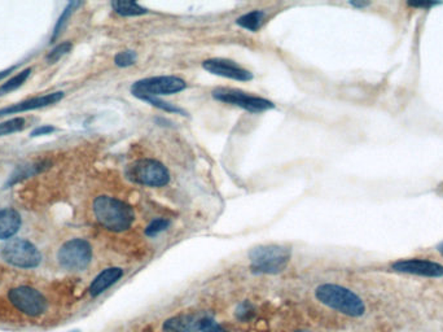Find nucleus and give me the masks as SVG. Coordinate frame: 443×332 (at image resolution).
<instances>
[{
  "label": "nucleus",
  "instance_id": "28",
  "mask_svg": "<svg viewBox=\"0 0 443 332\" xmlns=\"http://www.w3.org/2000/svg\"><path fill=\"white\" fill-rule=\"evenodd\" d=\"M350 4L356 8H366L371 3H368V1H350Z\"/></svg>",
  "mask_w": 443,
  "mask_h": 332
},
{
  "label": "nucleus",
  "instance_id": "21",
  "mask_svg": "<svg viewBox=\"0 0 443 332\" xmlns=\"http://www.w3.org/2000/svg\"><path fill=\"white\" fill-rule=\"evenodd\" d=\"M72 47H73V46H72L70 42H64V43L58 44V47H55V49H52L49 55H47V58H46L47 63H49V64L56 63V61L61 59L62 56H65L67 53H69Z\"/></svg>",
  "mask_w": 443,
  "mask_h": 332
},
{
  "label": "nucleus",
  "instance_id": "26",
  "mask_svg": "<svg viewBox=\"0 0 443 332\" xmlns=\"http://www.w3.org/2000/svg\"><path fill=\"white\" fill-rule=\"evenodd\" d=\"M55 131V127L49 126V125H44V126L37 127L35 130H33V133L30 134V137L35 138L40 137V135H47Z\"/></svg>",
  "mask_w": 443,
  "mask_h": 332
},
{
  "label": "nucleus",
  "instance_id": "12",
  "mask_svg": "<svg viewBox=\"0 0 443 332\" xmlns=\"http://www.w3.org/2000/svg\"><path fill=\"white\" fill-rule=\"evenodd\" d=\"M62 98H64V92L58 91V92H53V94H47L44 97L29 99V100L17 103L12 107L1 108L0 117L7 116V115H13V113H21V112H26V110L39 109V108L49 107L52 104H56Z\"/></svg>",
  "mask_w": 443,
  "mask_h": 332
},
{
  "label": "nucleus",
  "instance_id": "23",
  "mask_svg": "<svg viewBox=\"0 0 443 332\" xmlns=\"http://www.w3.org/2000/svg\"><path fill=\"white\" fill-rule=\"evenodd\" d=\"M136 52L134 51H124V52H119L117 53L116 58H115V63H116L117 67H121V68H126V67H130L133 65L136 61Z\"/></svg>",
  "mask_w": 443,
  "mask_h": 332
},
{
  "label": "nucleus",
  "instance_id": "18",
  "mask_svg": "<svg viewBox=\"0 0 443 332\" xmlns=\"http://www.w3.org/2000/svg\"><path fill=\"white\" fill-rule=\"evenodd\" d=\"M30 73H31V69H25V70H22L21 73H19L17 76H15L13 78H10V81H7L6 83H3V85L0 86V95L10 94L12 91H15V90L21 88V86L26 82V79L29 78Z\"/></svg>",
  "mask_w": 443,
  "mask_h": 332
},
{
  "label": "nucleus",
  "instance_id": "24",
  "mask_svg": "<svg viewBox=\"0 0 443 332\" xmlns=\"http://www.w3.org/2000/svg\"><path fill=\"white\" fill-rule=\"evenodd\" d=\"M144 101L149 103V104H152L153 107L164 109V110H166V112H170V113H184L182 108L175 107L173 104H170V103H167V101H164V100H161L160 98L145 99Z\"/></svg>",
  "mask_w": 443,
  "mask_h": 332
},
{
  "label": "nucleus",
  "instance_id": "31",
  "mask_svg": "<svg viewBox=\"0 0 443 332\" xmlns=\"http://www.w3.org/2000/svg\"><path fill=\"white\" fill-rule=\"evenodd\" d=\"M297 332H308V331H297Z\"/></svg>",
  "mask_w": 443,
  "mask_h": 332
},
{
  "label": "nucleus",
  "instance_id": "20",
  "mask_svg": "<svg viewBox=\"0 0 443 332\" xmlns=\"http://www.w3.org/2000/svg\"><path fill=\"white\" fill-rule=\"evenodd\" d=\"M24 127H25V119L21 117L12 118L6 122H1L0 124V137L21 131Z\"/></svg>",
  "mask_w": 443,
  "mask_h": 332
},
{
  "label": "nucleus",
  "instance_id": "11",
  "mask_svg": "<svg viewBox=\"0 0 443 332\" xmlns=\"http://www.w3.org/2000/svg\"><path fill=\"white\" fill-rule=\"evenodd\" d=\"M393 270L398 273L414 274L426 278H441L443 276L442 265L428 260H401L393 264Z\"/></svg>",
  "mask_w": 443,
  "mask_h": 332
},
{
  "label": "nucleus",
  "instance_id": "5",
  "mask_svg": "<svg viewBox=\"0 0 443 332\" xmlns=\"http://www.w3.org/2000/svg\"><path fill=\"white\" fill-rule=\"evenodd\" d=\"M185 88L187 83L184 79L175 76H161L137 81L131 86V94L140 100H145L162 95H173L183 91Z\"/></svg>",
  "mask_w": 443,
  "mask_h": 332
},
{
  "label": "nucleus",
  "instance_id": "13",
  "mask_svg": "<svg viewBox=\"0 0 443 332\" xmlns=\"http://www.w3.org/2000/svg\"><path fill=\"white\" fill-rule=\"evenodd\" d=\"M21 215L15 209H0V240H7L19 233Z\"/></svg>",
  "mask_w": 443,
  "mask_h": 332
},
{
  "label": "nucleus",
  "instance_id": "25",
  "mask_svg": "<svg viewBox=\"0 0 443 332\" xmlns=\"http://www.w3.org/2000/svg\"><path fill=\"white\" fill-rule=\"evenodd\" d=\"M199 330H201L203 332H227L210 318H201Z\"/></svg>",
  "mask_w": 443,
  "mask_h": 332
},
{
  "label": "nucleus",
  "instance_id": "14",
  "mask_svg": "<svg viewBox=\"0 0 443 332\" xmlns=\"http://www.w3.org/2000/svg\"><path fill=\"white\" fill-rule=\"evenodd\" d=\"M122 275H124V272L119 267H110V269L104 270L103 273L99 274L90 287L91 296L95 297V296H99L100 293L104 292L110 285L118 282Z\"/></svg>",
  "mask_w": 443,
  "mask_h": 332
},
{
  "label": "nucleus",
  "instance_id": "4",
  "mask_svg": "<svg viewBox=\"0 0 443 332\" xmlns=\"http://www.w3.org/2000/svg\"><path fill=\"white\" fill-rule=\"evenodd\" d=\"M127 178L136 185L164 187L170 182V173L166 166L152 158H143L133 163L126 170Z\"/></svg>",
  "mask_w": 443,
  "mask_h": 332
},
{
  "label": "nucleus",
  "instance_id": "30",
  "mask_svg": "<svg viewBox=\"0 0 443 332\" xmlns=\"http://www.w3.org/2000/svg\"><path fill=\"white\" fill-rule=\"evenodd\" d=\"M437 249H438V252H440V254H442L443 257V242H441V243L438 244V247H437Z\"/></svg>",
  "mask_w": 443,
  "mask_h": 332
},
{
  "label": "nucleus",
  "instance_id": "10",
  "mask_svg": "<svg viewBox=\"0 0 443 332\" xmlns=\"http://www.w3.org/2000/svg\"><path fill=\"white\" fill-rule=\"evenodd\" d=\"M203 68L214 76H219L224 78L235 79L246 82L253 79V74L249 70L241 68L236 63L226 59H209L203 63Z\"/></svg>",
  "mask_w": 443,
  "mask_h": 332
},
{
  "label": "nucleus",
  "instance_id": "29",
  "mask_svg": "<svg viewBox=\"0 0 443 332\" xmlns=\"http://www.w3.org/2000/svg\"><path fill=\"white\" fill-rule=\"evenodd\" d=\"M15 70V67H12V68L7 69V70H4V72H0V81L4 78V77H7L10 73H12Z\"/></svg>",
  "mask_w": 443,
  "mask_h": 332
},
{
  "label": "nucleus",
  "instance_id": "22",
  "mask_svg": "<svg viewBox=\"0 0 443 332\" xmlns=\"http://www.w3.org/2000/svg\"><path fill=\"white\" fill-rule=\"evenodd\" d=\"M170 226V221L165 219V218H157L152 221L148 227L145 229V234L148 236H156L160 233H164L165 230H167V227Z\"/></svg>",
  "mask_w": 443,
  "mask_h": 332
},
{
  "label": "nucleus",
  "instance_id": "9",
  "mask_svg": "<svg viewBox=\"0 0 443 332\" xmlns=\"http://www.w3.org/2000/svg\"><path fill=\"white\" fill-rule=\"evenodd\" d=\"M8 299L19 312L29 317H38L47 309V300L44 296L31 287L22 285L10 290Z\"/></svg>",
  "mask_w": 443,
  "mask_h": 332
},
{
  "label": "nucleus",
  "instance_id": "6",
  "mask_svg": "<svg viewBox=\"0 0 443 332\" xmlns=\"http://www.w3.org/2000/svg\"><path fill=\"white\" fill-rule=\"evenodd\" d=\"M3 258L16 267L33 269L42 261V254L38 248L25 239H10L3 247Z\"/></svg>",
  "mask_w": 443,
  "mask_h": 332
},
{
  "label": "nucleus",
  "instance_id": "3",
  "mask_svg": "<svg viewBox=\"0 0 443 332\" xmlns=\"http://www.w3.org/2000/svg\"><path fill=\"white\" fill-rule=\"evenodd\" d=\"M290 248L284 245H260L249 252L251 269L253 273L278 274L283 272L290 263Z\"/></svg>",
  "mask_w": 443,
  "mask_h": 332
},
{
  "label": "nucleus",
  "instance_id": "16",
  "mask_svg": "<svg viewBox=\"0 0 443 332\" xmlns=\"http://www.w3.org/2000/svg\"><path fill=\"white\" fill-rule=\"evenodd\" d=\"M266 20V12L263 10H251L249 13H245L244 16L236 20V24L242 29L249 31H257L260 29L263 22Z\"/></svg>",
  "mask_w": 443,
  "mask_h": 332
},
{
  "label": "nucleus",
  "instance_id": "7",
  "mask_svg": "<svg viewBox=\"0 0 443 332\" xmlns=\"http://www.w3.org/2000/svg\"><path fill=\"white\" fill-rule=\"evenodd\" d=\"M58 258L64 269L81 272L91 263L92 248L85 239H72L60 248Z\"/></svg>",
  "mask_w": 443,
  "mask_h": 332
},
{
  "label": "nucleus",
  "instance_id": "19",
  "mask_svg": "<svg viewBox=\"0 0 443 332\" xmlns=\"http://www.w3.org/2000/svg\"><path fill=\"white\" fill-rule=\"evenodd\" d=\"M81 6V3L79 1H72V3H69L68 7L64 10L62 12V15L60 16V19H58V24H56V26H55V31H53V37H52V42L58 38V35H60V33L62 31V29L65 28V25H67V22H68L69 17L73 15V12L76 10L77 7Z\"/></svg>",
  "mask_w": 443,
  "mask_h": 332
},
{
  "label": "nucleus",
  "instance_id": "2",
  "mask_svg": "<svg viewBox=\"0 0 443 332\" xmlns=\"http://www.w3.org/2000/svg\"><path fill=\"white\" fill-rule=\"evenodd\" d=\"M315 294L320 303L349 317H360L366 312V305L362 299L342 285L321 284L317 288Z\"/></svg>",
  "mask_w": 443,
  "mask_h": 332
},
{
  "label": "nucleus",
  "instance_id": "15",
  "mask_svg": "<svg viewBox=\"0 0 443 332\" xmlns=\"http://www.w3.org/2000/svg\"><path fill=\"white\" fill-rule=\"evenodd\" d=\"M200 321L194 315H178L167 319L164 324L166 332H193L199 330Z\"/></svg>",
  "mask_w": 443,
  "mask_h": 332
},
{
  "label": "nucleus",
  "instance_id": "8",
  "mask_svg": "<svg viewBox=\"0 0 443 332\" xmlns=\"http://www.w3.org/2000/svg\"><path fill=\"white\" fill-rule=\"evenodd\" d=\"M212 97L222 103L236 106L253 113H260L275 108V104L267 99L253 97L246 92L231 88H218L212 92Z\"/></svg>",
  "mask_w": 443,
  "mask_h": 332
},
{
  "label": "nucleus",
  "instance_id": "1",
  "mask_svg": "<svg viewBox=\"0 0 443 332\" xmlns=\"http://www.w3.org/2000/svg\"><path fill=\"white\" fill-rule=\"evenodd\" d=\"M94 215L100 225L116 233L130 229L135 219L131 206L109 196H99L95 199Z\"/></svg>",
  "mask_w": 443,
  "mask_h": 332
},
{
  "label": "nucleus",
  "instance_id": "27",
  "mask_svg": "<svg viewBox=\"0 0 443 332\" xmlns=\"http://www.w3.org/2000/svg\"><path fill=\"white\" fill-rule=\"evenodd\" d=\"M440 1H410L408 6L414 8H432L435 6H440Z\"/></svg>",
  "mask_w": 443,
  "mask_h": 332
},
{
  "label": "nucleus",
  "instance_id": "17",
  "mask_svg": "<svg viewBox=\"0 0 443 332\" xmlns=\"http://www.w3.org/2000/svg\"><path fill=\"white\" fill-rule=\"evenodd\" d=\"M112 8L116 10V13L125 16V17H131V16H142L148 13V10L142 7L140 4H137L135 1H125V0H116L112 1Z\"/></svg>",
  "mask_w": 443,
  "mask_h": 332
}]
</instances>
